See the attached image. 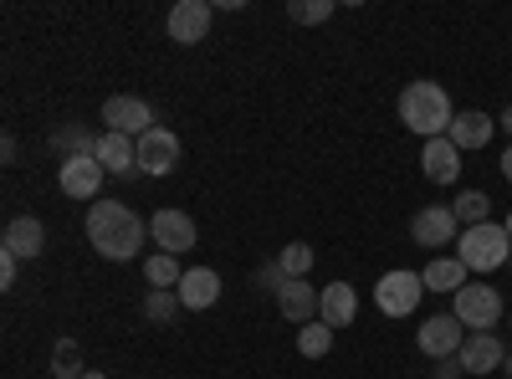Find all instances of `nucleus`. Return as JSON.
Listing matches in <instances>:
<instances>
[{
	"mask_svg": "<svg viewBox=\"0 0 512 379\" xmlns=\"http://www.w3.org/2000/svg\"><path fill=\"white\" fill-rule=\"evenodd\" d=\"M144 236H149V221H139L123 200H93L88 205V241H93L98 257L134 262L144 251Z\"/></svg>",
	"mask_w": 512,
	"mask_h": 379,
	"instance_id": "f257e3e1",
	"label": "nucleus"
},
{
	"mask_svg": "<svg viewBox=\"0 0 512 379\" xmlns=\"http://www.w3.org/2000/svg\"><path fill=\"white\" fill-rule=\"evenodd\" d=\"M400 123H405L410 134H420V139H446L451 123H456L451 93L441 88V82H431V77L405 82V93H400Z\"/></svg>",
	"mask_w": 512,
	"mask_h": 379,
	"instance_id": "f03ea898",
	"label": "nucleus"
},
{
	"mask_svg": "<svg viewBox=\"0 0 512 379\" xmlns=\"http://www.w3.org/2000/svg\"><path fill=\"white\" fill-rule=\"evenodd\" d=\"M456 257H461L466 272L487 277V272L507 267V257H512V236H507V226H497V221H487V226H466V231L456 236Z\"/></svg>",
	"mask_w": 512,
	"mask_h": 379,
	"instance_id": "7ed1b4c3",
	"label": "nucleus"
},
{
	"mask_svg": "<svg viewBox=\"0 0 512 379\" xmlns=\"http://www.w3.org/2000/svg\"><path fill=\"white\" fill-rule=\"evenodd\" d=\"M451 313L461 318L466 333H492L497 318H502V292L487 287V282H466L456 298H451Z\"/></svg>",
	"mask_w": 512,
	"mask_h": 379,
	"instance_id": "20e7f679",
	"label": "nucleus"
},
{
	"mask_svg": "<svg viewBox=\"0 0 512 379\" xmlns=\"http://www.w3.org/2000/svg\"><path fill=\"white\" fill-rule=\"evenodd\" d=\"M420 298H425V282H420V272H384L379 282H374V303H379V313H390V318H410L415 308H420Z\"/></svg>",
	"mask_w": 512,
	"mask_h": 379,
	"instance_id": "39448f33",
	"label": "nucleus"
},
{
	"mask_svg": "<svg viewBox=\"0 0 512 379\" xmlns=\"http://www.w3.org/2000/svg\"><path fill=\"white\" fill-rule=\"evenodd\" d=\"M149 236H154V246L164 251V257H185V251H195V241H200L195 216H185L180 205H164V210H154Z\"/></svg>",
	"mask_w": 512,
	"mask_h": 379,
	"instance_id": "423d86ee",
	"label": "nucleus"
},
{
	"mask_svg": "<svg viewBox=\"0 0 512 379\" xmlns=\"http://www.w3.org/2000/svg\"><path fill=\"white\" fill-rule=\"evenodd\" d=\"M456 236H461V221H456L451 205H420L410 216V241L425 246V251H436V257H441V246H451Z\"/></svg>",
	"mask_w": 512,
	"mask_h": 379,
	"instance_id": "0eeeda50",
	"label": "nucleus"
},
{
	"mask_svg": "<svg viewBox=\"0 0 512 379\" xmlns=\"http://www.w3.org/2000/svg\"><path fill=\"white\" fill-rule=\"evenodd\" d=\"M415 344H420V354H431V359H456L461 354V344H466V328H461V318L456 313H436V318H425L420 323V333H415Z\"/></svg>",
	"mask_w": 512,
	"mask_h": 379,
	"instance_id": "6e6552de",
	"label": "nucleus"
},
{
	"mask_svg": "<svg viewBox=\"0 0 512 379\" xmlns=\"http://www.w3.org/2000/svg\"><path fill=\"white\" fill-rule=\"evenodd\" d=\"M103 123H108V134L144 139V134L154 129V113H149V103H144V98L118 93V98H108V103H103Z\"/></svg>",
	"mask_w": 512,
	"mask_h": 379,
	"instance_id": "1a4fd4ad",
	"label": "nucleus"
},
{
	"mask_svg": "<svg viewBox=\"0 0 512 379\" xmlns=\"http://www.w3.org/2000/svg\"><path fill=\"white\" fill-rule=\"evenodd\" d=\"M502 359H507L502 339H492V333H466L461 354L446 359V369H456V374H492V369H502Z\"/></svg>",
	"mask_w": 512,
	"mask_h": 379,
	"instance_id": "9d476101",
	"label": "nucleus"
},
{
	"mask_svg": "<svg viewBox=\"0 0 512 379\" xmlns=\"http://www.w3.org/2000/svg\"><path fill=\"white\" fill-rule=\"evenodd\" d=\"M103 164L93 159V154H77V159H62V170H57V185H62V195L67 200H98V190H103Z\"/></svg>",
	"mask_w": 512,
	"mask_h": 379,
	"instance_id": "9b49d317",
	"label": "nucleus"
},
{
	"mask_svg": "<svg viewBox=\"0 0 512 379\" xmlns=\"http://www.w3.org/2000/svg\"><path fill=\"white\" fill-rule=\"evenodd\" d=\"M175 164H180V139L154 123V129L139 139V175H154V180H164L169 170H175Z\"/></svg>",
	"mask_w": 512,
	"mask_h": 379,
	"instance_id": "f8f14e48",
	"label": "nucleus"
},
{
	"mask_svg": "<svg viewBox=\"0 0 512 379\" xmlns=\"http://www.w3.org/2000/svg\"><path fill=\"white\" fill-rule=\"evenodd\" d=\"M318 298H323V287H313L308 277H287L282 287H277V313L287 318V323H313L318 318Z\"/></svg>",
	"mask_w": 512,
	"mask_h": 379,
	"instance_id": "ddd939ff",
	"label": "nucleus"
},
{
	"mask_svg": "<svg viewBox=\"0 0 512 379\" xmlns=\"http://www.w3.org/2000/svg\"><path fill=\"white\" fill-rule=\"evenodd\" d=\"M210 16L216 6L210 0H180L175 11H169V41H180V47H195V41L210 36Z\"/></svg>",
	"mask_w": 512,
	"mask_h": 379,
	"instance_id": "4468645a",
	"label": "nucleus"
},
{
	"mask_svg": "<svg viewBox=\"0 0 512 379\" xmlns=\"http://www.w3.org/2000/svg\"><path fill=\"white\" fill-rule=\"evenodd\" d=\"M41 246H47V226L36 216H11L6 221V236H0V251H11L16 262H36Z\"/></svg>",
	"mask_w": 512,
	"mask_h": 379,
	"instance_id": "2eb2a0df",
	"label": "nucleus"
},
{
	"mask_svg": "<svg viewBox=\"0 0 512 379\" xmlns=\"http://www.w3.org/2000/svg\"><path fill=\"white\" fill-rule=\"evenodd\" d=\"M175 292H180V303L190 313H205V308H216V298H221V272L216 267H185Z\"/></svg>",
	"mask_w": 512,
	"mask_h": 379,
	"instance_id": "dca6fc26",
	"label": "nucleus"
},
{
	"mask_svg": "<svg viewBox=\"0 0 512 379\" xmlns=\"http://www.w3.org/2000/svg\"><path fill=\"white\" fill-rule=\"evenodd\" d=\"M420 170H425V180H431V185H456V175H461V149H456L451 139H425Z\"/></svg>",
	"mask_w": 512,
	"mask_h": 379,
	"instance_id": "f3484780",
	"label": "nucleus"
},
{
	"mask_svg": "<svg viewBox=\"0 0 512 379\" xmlns=\"http://www.w3.org/2000/svg\"><path fill=\"white\" fill-rule=\"evenodd\" d=\"M492 134H497V118L482 113V108H466V113H456V123H451V134H446V139L466 154V149H487Z\"/></svg>",
	"mask_w": 512,
	"mask_h": 379,
	"instance_id": "a211bd4d",
	"label": "nucleus"
},
{
	"mask_svg": "<svg viewBox=\"0 0 512 379\" xmlns=\"http://www.w3.org/2000/svg\"><path fill=\"white\" fill-rule=\"evenodd\" d=\"M318 318H323L328 328H349V323L359 318V292H354L349 282H328L323 298H318Z\"/></svg>",
	"mask_w": 512,
	"mask_h": 379,
	"instance_id": "6ab92c4d",
	"label": "nucleus"
},
{
	"mask_svg": "<svg viewBox=\"0 0 512 379\" xmlns=\"http://www.w3.org/2000/svg\"><path fill=\"white\" fill-rule=\"evenodd\" d=\"M93 159L103 164L108 175H139V139H128V134H103Z\"/></svg>",
	"mask_w": 512,
	"mask_h": 379,
	"instance_id": "aec40b11",
	"label": "nucleus"
},
{
	"mask_svg": "<svg viewBox=\"0 0 512 379\" xmlns=\"http://www.w3.org/2000/svg\"><path fill=\"white\" fill-rule=\"evenodd\" d=\"M420 282H425V292H451V298H456V292L472 282V272L461 267V257H431L425 272H420Z\"/></svg>",
	"mask_w": 512,
	"mask_h": 379,
	"instance_id": "412c9836",
	"label": "nucleus"
},
{
	"mask_svg": "<svg viewBox=\"0 0 512 379\" xmlns=\"http://www.w3.org/2000/svg\"><path fill=\"white\" fill-rule=\"evenodd\" d=\"M98 139H103V134H88L82 123H67V129L52 134V149H57L62 159H77V154H98Z\"/></svg>",
	"mask_w": 512,
	"mask_h": 379,
	"instance_id": "4be33fe9",
	"label": "nucleus"
},
{
	"mask_svg": "<svg viewBox=\"0 0 512 379\" xmlns=\"http://www.w3.org/2000/svg\"><path fill=\"white\" fill-rule=\"evenodd\" d=\"M451 210H456L461 231H466V226H487V221H492V200H487V190H461Z\"/></svg>",
	"mask_w": 512,
	"mask_h": 379,
	"instance_id": "5701e85b",
	"label": "nucleus"
},
{
	"mask_svg": "<svg viewBox=\"0 0 512 379\" xmlns=\"http://www.w3.org/2000/svg\"><path fill=\"white\" fill-rule=\"evenodd\" d=\"M144 313H149L154 323H175V318L185 313V303H180V292H175V287H149Z\"/></svg>",
	"mask_w": 512,
	"mask_h": 379,
	"instance_id": "b1692460",
	"label": "nucleus"
},
{
	"mask_svg": "<svg viewBox=\"0 0 512 379\" xmlns=\"http://www.w3.org/2000/svg\"><path fill=\"white\" fill-rule=\"evenodd\" d=\"M297 349H303L308 359H323V354H333V328H328L323 318L303 323V328H297Z\"/></svg>",
	"mask_w": 512,
	"mask_h": 379,
	"instance_id": "393cba45",
	"label": "nucleus"
},
{
	"mask_svg": "<svg viewBox=\"0 0 512 379\" xmlns=\"http://www.w3.org/2000/svg\"><path fill=\"white\" fill-rule=\"evenodd\" d=\"M144 277H149V287H180L185 267H180V257H164V251H154V257L144 262Z\"/></svg>",
	"mask_w": 512,
	"mask_h": 379,
	"instance_id": "a878e982",
	"label": "nucleus"
},
{
	"mask_svg": "<svg viewBox=\"0 0 512 379\" xmlns=\"http://www.w3.org/2000/svg\"><path fill=\"white\" fill-rule=\"evenodd\" d=\"M277 267H282V277H308V267H313V246H308V241H287V246L277 251Z\"/></svg>",
	"mask_w": 512,
	"mask_h": 379,
	"instance_id": "bb28decb",
	"label": "nucleus"
},
{
	"mask_svg": "<svg viewBox=\"0 0 512 379\" xmlns=\"http://www.w3.org/2000/svg\"><path fill=\"white\" fill-rule=\"evenodd\" d=\"M333 11H338L333 0H292V6H287V16H292L297 26H323Z\"/></svg>",
	"mask_w": 512,
	"mask_h": 379,
	"instance_id": "cd10ccee",
	"label": "nucleus"
},
{
	"mask_svg": "<svg viewBox=\"0 0 512 379\" xmlns=\"http://www.w3.org/2000/svg\"><path fill=\"white\" fill-rule=\"evenodd\" d=\"M52 374H57V379H77V374H82V349H77L72 339H62V344L52 349Z\"/></svg>",
	"mask_w": 512,
	"mask_h": 379,
	"instance_id": "c85d7f7f",
	"label": "nucleus"
},
{
	"mask_svg": "<svg viewBox=\"0 0 512 379\" xmlns=\"http://www.w3.org/2000/svg\"><path fill=\"white\" fill-rule=\"evenodd\" d=\"M16 257H11V251H0V287H16Z\"/></svg>",
	"mask_w": 512,
	"mask_h": 379,
	"instance_id": "c756f323",
	"label": "nucleus"
},
{
	"mask_svg": "<svg viewBox=\"0 0 512 379\" xmlns=\"http://www.w3.org/2000/svg\"><path fill=\"white\" fill-rule=\"evenodd\" d=\"M16 154H21V144H16V134H6V139H0V159L16 164Z\"/></svg>",
	"mask_w": 512,
	"mask_h": 379,
	"instance_id": "7c9ffc66",
	"label": "nucleus"
},
{
	"mask_svg": "<svg viewBox=\"0 0 512 379\" xmlns=\"http://www.w3.org/2000/svg\"><path fill=\"white\" fill-rule=\"evenodd\" d=\"M497 129H507V139H512V103L502 108V118H497Z\"/></svg>",
	"mask_w": 512,
	"mask_h": 379,
	"instance_id": "2f4dec72",
	"label": "nucleus"
},
{
	"mask_svg": "<svg viewBox=\"0 0 512 379\" xmlns=\"http://www.w3.org/2000/svg\"><path fill=\"white\" fill-rule=\"evenodd\" d=\"M502 175H507V185H512V144L502 149Z\"/></svg>",
	"mask_w": 512,
	"mask_h": 379,
	"instance_id": "473e14b6",
	"label": "nucleus"
},
{
	"mask_svg": "<svg viewBox=\"0 0 512 379\" xmlns=\"http://www.w3.org/2000/svg\"><path fill=\"white\" fill-rule=\"evenodd\" d=\"M502 374H507V379H512V354H507V359H502Z\"/></svg>",
	"mask_w": 512,
	"mask_h": 379,
	"instance_id": "72a5a7b5",
	"label": "nucleus"
},
{
	"mask_svg": "<svg viewBox=\"0 0 512 379\" xmlns=\"http://www.w3.org/2000/svg\"><path fill=\"white\" fill-rule=\"evenodd\" d=\"M502 226H507V236H512V210H507V221H502Z\"/></svg>",
	"mask_w": 512,
	"mask_h": 379,
	"instance_id": "f704fd0d",
	"label": "nucleus"
},
{
	"mask_svg": "<svg viewBox=\"0 0 512 379\" xmlns=\"http://www.w3.org/2000/svg\"><path fill=\"white\" fill-rule=\"evenodd\" d=\"M82 379H103V374H82Z\"/></svg>",
	"mask_w": 512,
	"mask_h": 379,
	"instance_id": "c9c22d12",
	"label": "nucleus"
},
{
	"mask_svg": "<svg viewBox=\"0 0 512 379\" xmlns=\"http://www.w3.org/2000/svg\"><path fill=\"white\" fill-rule=\"evenodd\" d=\"M441 379H461V374H441Z\"/></svg>",
	"mask_w": 512,
	"mask_h": 379,
	"instance_id": "e433bc0d",
	"label": "nucleus"
},
{
	"mask_svg": "<svg viewBox=\"0 0 512 379\" xmlns=\"http://www.w3.org/2000/svg\"><path fill=\"white\" fill-rule=\"evenodd\" d=\"M507 267H512V257H507Z\"/></svg>",
	"mask_w": 512,
	"mask_h": 379,
	"instance_id": "4c0bfd02",
	"label": "nucleus"
},
{
	"mask_svg": "<svg viewBox=\"0 0 512 379\" xmlns=\"http://www.w3.org/2000/svg\"><path fill=\"white\" fill-rule=\"evenodd\" d=\"M507 328H512V318H507Z\"/></svg>",
	"mask_w": 512,
	"mask_h": 379,
	"instance_id": "58836bf2",
	"label": "nucleus"
}]
</instances>
